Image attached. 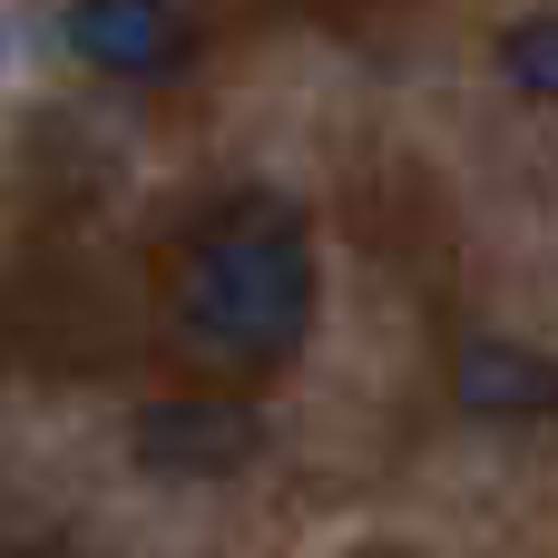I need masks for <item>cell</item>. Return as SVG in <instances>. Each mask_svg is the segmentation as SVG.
I'll list each match as a JSON object with an SVG mask.
<instances>
[{
    "instance_id": "cell-1",
    "label": "cell",
    "mask_w": 558,
    "mask_h": 558,
    "mask_svg": "<svg viewBox=\"0 0 558 558\" xmlns=\"http://www.w3.org/2000/svg\"><path fill=\"white\" fill-rule=\"evenodd\" d=\"M304 314H314V255L275 206H235L216 235H196V255L177 265V294H167L177 343L206 363H235V373L284 363L304 343Z\"/></svg>"
},
{
    "instance_id": "cell-2",
    "label": "cell",
    "mask_w": 558,
    "mask_h": 558,
    "mask_svg": "<svg viewBox=\"0 0 558 558\" xmlns=\"http://www.w3.org/2000/svg\"><path fill=\"white\" fill-rule=\"evenodd\" d=\"M255 451H265V422H255L245 402L186 392V402H157V412L137 422V461H147L157 481H226V471H245Z\"/></svg>"
},
{
    "instance_id": "cell-3",
    "label": "cell",
    "mask_w": 558,
    "mask_h": 558,
    "mask_svg": "<svg viewBox=\"0 0 558 558\" xmlns=\"http://www.w3.org/2000/svg\"><path fill=\"white\" fill-rule=\"evenodd\" d=\"M69 49L98 78H167L186 59V10L177 0H69Z\"/></svg>"
},
{
    "instance_id": "cell-4",
    "label": "cell",
    "mask_w": 558,
    "mask_h": 558,
    "mask_svg": "<svg viewBox=\"0 0 558 558\" xmlns=\"http://www.w3.org/2000/svg\"><path fill=\"white\" fill-rule=\"evenodd\" d=\"M451 402L471 422H558V363L510 333H471L451 353Z\"/></svg>"
},
{
    "instance_id": "cell-5",
    "label": "cell",
    "mask_w": 558,
    "mask_h": 558,
    "mask_svg": "<svg viewBox=\"0 0 558 558\" xmlns=\"http://www.w3.org/2000/svg\"><path fill=\"white\" fill-rule=\"evenodd\" d=\"M500 78L530 88V98H558V10L520 20V29H500Z\"/></svg>"
}]
</instances>
